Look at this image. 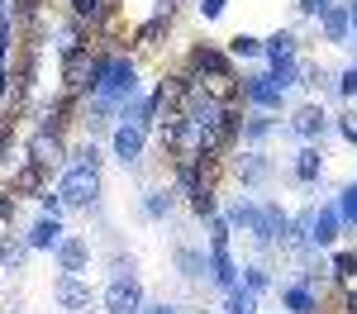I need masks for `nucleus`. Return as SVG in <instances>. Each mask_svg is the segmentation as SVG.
<instances>
[{"mask_svg": "<svg viewBox=\"0 0 357 314\" xmlns=\"http://www.w3.org/2000/svg\"><path fill=\"white\" fill-rule=\"evenodd\" d=\"M186 81H191V91L210 95V100H220V105H229V100L238 95V81H234L229 57H224L220 48H195L191 67H186Z\"/></svg>", "mask_w": 357, "mask_h": 314, "instance_id": "obj_1", "label": "nucleus"}, {"mask_svg": "<svg viewBox=\"0 0 357 314\" xmlns=\"http://www.w3.org/2000/svg\"><path fill=\"white\" fill-rule=\"evenodd\" d=\"M38 181H43V167H33V162H29L24 171H15V196H29V191H38Z\"/></svg>", "mask_w": 357, "mask_h": 314, "instance_id": "obj_26", "label": "nucleus"}, {"mask_svg": "<svg viewBox=\"0 0 357 314\" xmlns=\"http://www.w3.org/2000/svg\"><path fill=\"white\" fill-rule=\"evenodd\" d=\"M281 305H286L291 314H319V295H314V285L301 276V281H291L286 290H281Z\"/></svg>", "mask_w": 357, "mask_h": 314, "instance_id": "obj_13", "label": "nucleus"}, {"mask_svg": "<svg viewBox=\"0 0 357 314\" xmlns=\"http://www.w3.org/2000/svg\"><path fill=\"white\" fill-rule=\"evenodd\" d=\"M62 157H67V143H62V134H48V129H38L33 139H29V162L43 171L62 167Z\"/></svg>", "mask_w": 357, "mask_h": 314, "instance_id": "obj_8", "label": "nucleus"}, {"mask_svg": "<svg viewBox=\"0 0 357 314\" xmlns=\"http://www.w3.org/2000/svg\"><path fill=\"white\" fill-rule=\"evenodd\" d=\"M243 285L252 290V295H262V290L272 285V276H267V267H262V262H252V267H243Z\"/></svg>", "mask_w": 357, "mask_h": 314, "instance_id": "obj_27", "label": "nucleus"}, {"mask_svg": "<svg viewBox=\"0 0 357 314\" xmlns=\"http://www.w3.org/2000/svg\"><path fill=\"white\" fill-rule=\"evenodd\" d=\"M338 214H343V224H357V181H353V186H343V196H338Z\"/></svg>", "mask_w": 357, "mask_h": 314, "instance_id": "obj_29", "label": "nucleus"}, {"mask_svg": "<svg viewBox=\"0 0 357 314\" xmlns=\"http://www.w3.org/2000/svg\"><path fill=\"white\" fill-rule=\"evenodd\" d=\"M176 267H181V276H205V272H210V257L205 253H195V248H181V253H176Z\"/></svg>", "mask_w": 357, "mask_h": 314, "instance_id": "obj_21", "label": "nucleus"}, {"mask_svg": "<svg viewBox=\"0 0 357 314\" xmlns=\"http://www.w3.org/2000/svg\"><path fill=\"white\" fill-rule=\"evenodd\" d=\"M143 281L138 276H114L110 290H105V310L110 314H143Z\"/></svg>", "mask_w": 357, "mask_h": 314, "instance_id": "obj_4", "label": "nucleus"}, {"mask_svg": "<svg viewBox=\"0 0 357 314\" xmlns=\"http://www.w3.org/2000/svg\"><path fill=\"white\" fill-rule=\"evenodd\" d=\"M105 5L110 0H72V19L77 24H96V19H105Z\"/></svg>", "mask_w": 357, "mask_h": 314, "instance_id": "obj_22", "label": "nucleus"}, {"mask_svg": "<svg viewBox=\"0 0 357 314\" xmlns=\"http://www.w3.org/2000/svg\"><path fill=\"white\" fill-rule=\"evenodd\" d=\"M110 148H114V157H119L124 167H134L138 157H143V148H148V129H143V124H134V119H124V124L114 129Z\"/></svg>", "mask_w": 357, "mask_h": 314, "instance_id": "obj_6", "label": "nucleus"}, {"mask_svg": "<svg viewBox=\"0 0 357 314\" xmlns=\"http://www.w3.org/2000/svg\"><path fill=\"white\" fill-rule=\"evenodd\" d=\"M319 29H324L329 43H348V38H353V15H348V5H329V10L319 15Z\"/></svg>", "mask_w": 357, "mask_h": 314, "instance_id": "obj_14", "label": "nucleus"}, {"mask_svg": "<svg viewBox=\"0 0 357 314\" xmlns=\"http://www.w3.org/2000/svg\"><path fill=\"white\" fill-rule=\"evenodd\" d=\"M343 314H357V290H348V295H343Z\"/></svg>", "mask_w": 357, "mask_h": 314, "instance_id": "obj_37", "label": "nucleus"}, {"mask_svg": "<svg viewBox=\"0 0 357 314\" xmlns=\"http://www.w3.org/2000/svg\"><path fill=\"white\" fill-rule=\"evenodd\" d=\"M53 300L67 314H82V310H91V300H96V295H91V285H86L82 276H62V281L53 285Z\"/></svg>", "mask_w": 357, "mask_h": 314, "instance_id": "obj_10", "label": "nucleus"}, {"mask_svg": "<svg viewBox=\"0 0 357 314\" xmlns=\"http://www.w3.org/2000/svg\"><path fill=\"white\" fill-rule=\"evenodd\" d=\"M195 10H200V19H220V15H224V0H195Z\"/></svg>", "mask_w": 357, "mask_h": 314, "instance_id": "obj_32", "label": "nucleus"}, {"mask_svg": "<svg viewBox=\"0 0 357 314\" xmlns=\"http://www.w3.org/2000/svg\"><path fill=\"white\" fill-rule=\"evenodd\" d=\"M324 129H329V114H324L319 100H305L301 110L291 114V134L305 139V143H319V139H324Z\"/></svg>", "mask_w": 357, "mask_h": 314, "instance_id": "obj_7", "label": "nucleus"}, {"mask_svg": "<svg viewBox=\"0 0 357 314\" xmlns=\"http://www.w3.org/2000/svg\"><path fill=\"white\" fill-rule=\"evenodd\" d=\"M96 95H105L110 105H129V100L138 95V67H134V57H105V72H100Z\"/></svg>", "mask_w": 357, "mask_h": 314, "instance_id": "obj_2", "label": "nucleus"}, {"mask_svg": "<svg viewBox=\"0 0 357 314\" xmlns=\"http://www.w3.org/2000/svg\"><path fill=\"white\" fill-rule=\"evenodd\" d=\"M296 181H301V186H314V181H319V176H324V152H319V143H305L301 152H296Z\"/></svg>", "mask_w": 357, "mask_h": 314, "instance_id": "obj_15", "label": "nucleus"}, {"mask_svg": "<svg viewBox=\"0 0 357 314\" xmlns=\"http://www.w3.org/2000/svg\"><path fill=\"white\" fill-rule=\"evenodd\" d=\"M333 276H338V281H353L357 276V253H338L333 257Z\"/></svg>", "mask_w": 357, "mask_h": 314, "instance_id": "obj_30", "label": "nucleus"}, {"mask_svg": "<svg viewBox=\"0 0 357 314\" xmlns=\"http://www.w3.org/2000/svg\"><path fill=\"white\" fill-rule=\"evenodd\" d=\"M338 134H343L348 143H357V110H348L343 119H338Z\"/></svg>", "mask_w": 357, "mask_h": 314, "instance_id": "obj_33", "label": "nucleus"}, {"mask_svg": "<svg viewBox=\"0 0 357 314\" xmlns=\"http://www.w3.org/2000/svg\"><path fill=\"white\" fill-rule=\"evenodd\" d=\"M229 57H262V38H252V33H234L229 38Z\"/></svg>", "mask_w": 357, "mask_h": 314, "instance_id": "obj_24", "label": "nucleus"}, {"mask_svg": "<svg viewBox=\"0 0 357 314\" xmlns=\"http://www.w3.org/2000/svg\"><path fill=\"white\" fill-rule=\"evenodd\" d=\"M57 53L62 57H77V53H86V38H82V29H77V19L72 24H57Z\"/></svg>", "mask_w": 357, "mask_h": 314, "instance_id": "obj_19", "label": "nucleus"}, {"mask_svg": "<svg viewBox=\"0 0 357 314\" xmlns=\"http://www.w3.org/2000/svg\"><path fill=\"white\" fill-rule=\"evenodd\" d=\"M262 57H267L272 67H281V62H296V33H291V29H276L272 38H262Z\"/></svg>", "mask_w": 357, "mask_h": 314, "instance_id": "obj_17", "label": "nucleus"}, {"mask_svg": "<svg viewBox=\"0 0 357 314\" xmlns=\"http://www.w3.org/2000/svg\"><path fill=\"white\" fill-rule=\"evenodd\" d=\"M53 253H57L62 276H86V267H91V243L86 238H62Z\"/></svg>", "mask_w": 357, "mask_h": 314, "instance_id": "obj_9", "label": "nucleus"}, {"mask_svg": "<svg viewBox=\"0 0 357 314\" xmlns=\"http://www.w3.org/2000/svg\"><path fill=\"white\" fill-rule=\"evenodd\" d=\"M272 129H276V119H272V114H267V110L248 114V119H243V143H262V139H267V134H272Z\"/></svg>", "mask_w": 357, "mask_h": 314, "instance_id": "obj_20", "label": "nucleus"}, {"mask_svg": "<svg viewBox=\"0 0 357 314\" xmlns=\"http://www.w3.org/2000/svg\"><path fill=\"white\" fill-rule=\"evenodd\" d=\"M210 276H215V285H224V290L238 285V262L229 257V243H210Z\"/></svg>", "mask_w": 357, "mask_h": 314, "instance_id": "obj_12", "label": "nucleus"}, {"mask_svg": "<svg viewBox=\"0 0 357 314\" xmlns=\"http://www.w3.org/2000/svg\"><path fill=\"white\" fill-rule=\"evenodd\" d=\"M143 214H148V219H167V214H172V196H167V191H148V196H143Z\"/></svg>", "mask_w": 357, "mask_h": 314, "instance_id": "obj_25", "label": "nucleus"}, {"mask_svg": "<svg viewBox=\"0 0 357 314\" xmlns=\"http://www.w3.org/2000/svg\"><path fill=\"white\" fill-rule=\"evenodd\" d=\"M338 228H343L338 205H324V210L310 219V243H314V248H333V243H338Z\"/></svg>", "mask_w": 357, "mask_h": 314, "instance_id": "obj_11", "label": "nucleus"}, {"mask_svg": "<svg viewBox=\"0 0 357 314\" xmlns=\"http://www.w3.org/2000/svg\"><path fill=\"white\" fill-rule=\"evenodd\" d=\"M338 95H343V100H357V62H353V67H343V77H338Z\"/></svg>", "mask_w": 357, "mask_h": 314, "instance_id": "obj_31", "label": "nucleus"}, {"mask_svg": "<svg viewBox=\"0 0 357 314\" xmlns=\"http://www.w3.org/2000/svg\"><path fill=\"white\" fill-rule=\"evenodd\" d=\"M143 314H181L176 305H143Z\"/></svg>", "mask_w": 357, "mask_h": 314, "instance_id": "obj_36", "label": "nucleus"}, {"mask_svg": "<svg viewBox=\"0 0 357 314\" xmlns=\"http://www.w3.org/2000/svg\"><path fill=\"white\" fill-rule=\"evenodd\" d=\"M348 15H353V33H357V0H348Z\"/></svg>", "mask_w": 357, "mask_h": 314, "instance_id": "obj_38", "label": "nucleus"}, {"mask_svg": "<svg viewBox=\"0 0 357 314\" xmlns=\"http://www.w3.org/2000/svg\"><path fill=\"white\" fill-rule=\"evenodd\" d=\"M281 86H276V77L272 72H252V77H243V100L252 105V110H281Z\"/></svg>", "mask_w": 357, "mask_h": 314, "instance_id": "obj_5", "label": "nucleus"}, {"mask_svg": "<svg viewBox=\"0 0 357 314\" xmlns=\"http://www.w3.org/2000/svg\"><path fill=\"white\" fill-rule=\"evenodd\" d=\"M57 243H62V219H57V214H43L38 224L29 228V248H33V253H48Z\"/></svg>", "mask_w": 357, "mask_h": 314, "instance_id": "obj_16", "label": "nucleus"}, {"mask_svg": "<svg viewBox=\"0 0 357 314\" xmlns=\"http://www.w3.org/2000/svg\"><path fill=\"white\" fill-rule=\"evenodd\" d=\"M329 5H333V0H301L296 10H301V15H314V19H319V15H324Z\"/></svg>", "mask_w": 357, "mask_h": 314, "instance_id": "obj_35", "label": "nucleus"}, {"mask_svg": "<svg viewBox=\"0 0 357 314\" xmlns=\"http://www.w3.org/2000/svg\"><path fill=\"white\" fill-rule=\"evenodd\" d=\"M96 196H100V167L72 162V167L62 171V181H57V200H62V205L86 210V205H96Z\"/></svg>", "mask_w": 357, "mask_h": 314, "instance_id": "obj_3", "label": "nucleus"}, {"mask_svg": "<svg viewBox=\"0 0 357 314\" xmlns=\"http://www.w3.org/2000/svg\"><path fill=\"white\" fill-rule=\"evenodd\" d=\"M238 176H243V186H262V181L272 176L267 152H243V157H238Z\"/></svg>", "mask_w": 357, "mask_h": 314, "instance_id": "obj_18", "label": "nucleus"}, {"mask_svg": "<svg viewBox=\"0 0 357 314\" xmlns=\"http://www.w3.org/2000/svg\"><path fill=\"white\" fill-rule=\"evenodd\" d=\"M162 33H167V15H158V19H148V24L138 29V43H143V48H158Z\"/></svg>", "mask_w": 357, "mask_h": 314, "instance_id": "obj_28", "label": "nucleus"}, {"mask_svg": "<svg viewBox=\"0 0 357 314\" xmlns=\"http://www.w3.org/2000/svg\"><path fill=\"white\" fill-rule=\"evenodd\" d=\"M77 162H82V167H100V148H96V143H86L82 152H77Z\"/></svg>", "mask_w": 357, "mask_h": 314, "instance_id": "obj_34", "label": "nucleus"}, {"mask_svg": "<svg viewBox=\"0 0 357 314\" xmlns=\"http://www.w3.org/2000/svg\"><path fill=\"white\" fill-rule=\"evenodd\" d=\"M229 314H257V295L248 290V285H234L229 290V305H224Z\"/></svg>", "mask_w": 357, "mask_h": 314, "instance_id": "obj_23", "label": "nucleus"}]
</instances>
